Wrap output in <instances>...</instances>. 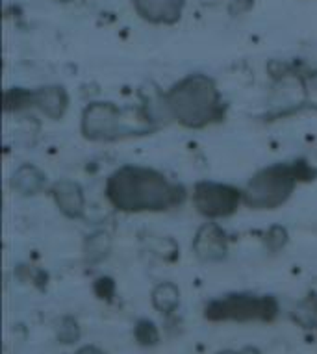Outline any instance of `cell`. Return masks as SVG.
I'll list each match as a JSON object with an SVG mask.
<instances>
[{"label": "cell", "instance_id": "cell-9", "mask_svg": "<svg viewBox=\"0 0 317 354\" xmlns=\"http://www.w3.org/2000/svg\"><path fill=\"white\" fill-rule=\"evenodd\" d=\"M221 354H260L256 348H243L242 353H221Z\"/></svg>", "mask_w": 317, "mask_h": 354}, {"label": "cell", "instance_id": "cell-7", "mask_svg": "<svg viewBox=\"0 0 317 354\" xmlns=\"http://www.w3.org/2000/svg\"><path fill=\"white\" fill-rule=\"evenodd\" d=\"M136 337L143 345H152V343L158 342V332H156L154 325L150 321H141L138 328H136Z\"/></svg>", "mask_w": 317, "mask_h": 354}, {"label": "cell", "instance_id": "cell-4", "mask_svg": "<svg viewBox=\"0 0 317 354\" xmlns=\"http://www.w3.org/2000/svg\"><path fill=\"white\" fill-rule=\"evenodd\" d=\"M291 189V174L288 169H271L251 186V204L273 206L284 201Z\"/></svg>", "mask_w": 317, "mask_h": 354}, {"label": "cell", "instance_id": "cell-2", "mask_svg": "<svg viewBox=\"0 0 317 354\" xmlns=\"http://www.w3.org/2000/svg\"><path fill=\"white\" fill-rule=\"evenodd\" d=\"M277 314V302L269 297L230 295L206 306L212 321H269Z\"/></svg>", "mask_w": 317, "mask_h": 354}, {"label": "cell", "instance_id": "cell-6", "mask_svg": "<svg viewBox=\"0 0 317 354\" xmlns=\"http://www.w3.org/2000/svg\"><path fill=\"white\" fill-rule=\"evenodd\" d=\"M152 301H154V306L158 308V310H162V312L169 314V312H173L174 308H176V304H179V291H176L174 286L163 284L154 291Z\"/></svg>", "mask_w": 317, "mask_h": 354}, {"label": "cell", "instance_id": "cell-3", "mask_svg": "<svg viewBox=\"0 0 317 354\" xmlns=\"http://www.w3.org/2000/svg\"><path fill=\"white\" fill-rule=\"evenodd\" d=\"M199 102H215L214 87L210 86V82L195 78V80L185 82L174 93V110L176 115H180L190 124H197L199 121H210L208 117H212L214 106L199 104Z\"/></svg>", "mask_w": 317, "mask_h": 354}, {"label": "cell", "instance_id": "cell-8", "mask_svg": "<svg viewBox=\"0 0 317 354\" xmlns=\"http://www.w3.org/2000/svg\"><path fill=\"white\" fill-rule=\"evenodd\" d=\"M78 354H104V353H100V351L95 347H86V348H82V351H78Z\"/></svg>", "mask_w": 317, "mask_h": 354}, {"label": "cell", "instance_id": "cell-1", "mask_svg": "<svg viewBox=\"0 0 317 354\" xmlns=\"http://www.w3.org/2000/svg\"><path fill=\"white\" fill-rule=\"evenodd\" d=\"M174 193L160 174L141 169H123L110 182L111 201L123 209L163 208L173 203Z\"/></svg>", "mask_w": 317, "mask_h": 354}, {"label": "cell", "instance_id": "cell-5", "mask_svg": "<svg viewBox=\"0 0 317 354\" xmlns=\"http://www.w3.org/2000/svg\"><path fill=\"white\" fill-rule=\"evenodd\" d=\"M237 195L228 187L221 186H201L197 189V204L202 214L225 215L230 214L236 206Z\"/></svg>", "mask_w": 317, "mask_h": 354}]
</instances>
